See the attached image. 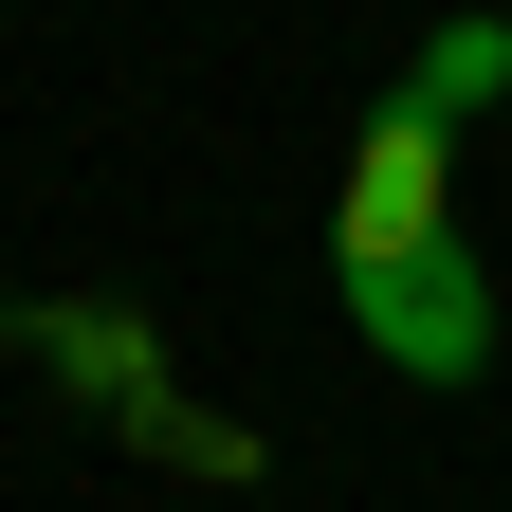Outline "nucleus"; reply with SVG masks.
Listing matches in <instances>:
<instances>
[{"mask_svg":"<svg viewBox=\"0 0 512 512\" xmlns=\"http://www.w3.org/2000/svg\"><path fill=\"white\" fill-rule=\"evenodd\" d=\"M421 256H458V128H421V110H366V147H348V202H330V275H348V293H403Z\"/></svg>","mask_w":512,"mask_h":512,"instance_id":"nucleus-1","label":"nucleus"},{"mask_svg":"<svg viewBox=\"0 0 512 512\" xmlns=\"http://www.w3.org/2000/svg\"><path fill=\"white\" fill-rule=\"evenodd\" d=\"M494 92H512V37H494V19L421 37V74H403V110H421V128H458V110H494Z\"/></svg>","mask_w":512,"mask_h":512,"instance_id":"nucleus-2","label":"nucleus"}]
</instances>
